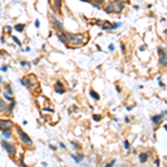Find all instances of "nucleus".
<instances>
[{
	"mask_svg": "<svg viewBox=\"0 0 167 167\" xmlns=\"http://www.w3.org/2000/svg\"><path fill=\"white\" fill-rule=\"evenodd\" d=\"M67 41H69L73 46H80L82 43V35H73V34H66Z\"/></svg>",
	"mask_w": 167,
	"mask_h": 167,
	"instance_id": "1",
	"label": "nucleus"
},
{
	"mask_svg": "<svg viewBox=\"0 0 167 167\" xmlns=\"http://www.w3.org/2000/svg\"><path fill=\"white\" fill-rule=\"evenodd\" d=\"M17 133H18V135H19L20 139H21V142H22V143L29 145V146H30V145H32V142H31L30 137L28 136V135L25 132H22V129H21V128H17Z\"/></svg>",
	"mask_w": 167,
	"mask_h": 167,
	"instance_id": "2",
	"label": "nucleus"
},
{
	"mask_svg": "<svg viewBox=\"0 0 167 167\" xmlns=\"http://www.w3.org/2000/svg\"><path fill=\"white\" fill-rule=\"evenodd\" d=\"M158 54H160V64L162 66H166L167 65V54L163 49H158Z\"/></svg>",
	"mask_w": 167,
	"mask_h": 167,
	"instance_id": "3",
	"label": "nucleus"
},
{
	"mask_svg": "<svg viewBox=\"0 0 167 167\" xmlns=\"http://www.w3.org/2000/svg\"><path fill=\"white\" fill-rule=\"evenodd\" d=\"M1 145H2V147H4V149H6V151L9 153V154H11V155H12V154H15V153H16V148L13 147L12 145L8 144L6 140H1Z\"/></svg>",
	"mask_w": 167,
	"mask_h": 167,
	"instance_id": "4",
	"label": "nucleus"
},
{
	"mask_svg": "<svg viewBox=\"0 0 167 167\" xmlns=\"http://www.w3.org/2000/svg\"><path fill=\"white\" fill-rule=\"evenodd\" d=\"M12 127V123L10 121H0V129H6Z\"/></svg>",
	"mask_w": 167,
	"mask_h": 167,
	"instance_id": "5",
	"label": "nucleus"
},
{
	"mask_svg": "<svg viewBox=\"0 0 167 167\" xmlns=\"http://www.w3.org/2000/svg\"><path fill=\"white\" fill-rule=\"evenodd\" d=\"M51 18H52V20H54L55 25H56V26H57V27H58L59 29H60V30L64 31V26H62V25H61V22H60V21H59V20L57 19V18H56V17H55L54 15L51 16Z\"/></svg>",
	"mask_w": 167,
	"mask_h": 167,
	"instance_id": "6",
	"label": "nucleus"
},
{
	"mask_svg": "<svg viewBox=\"0 0 167 167\" xmlns=\"http://www.w3.org/2000/svg\"><path fill=\"white\" fill-rule=\"evenodd\" d=\"M1 134H2V136L4 137V139H9V137H10V128L2 129V130H1Z\"/></svg>",
	"mask_w": 167,
	"mask_h": 167,
	"instance_id": "7",
	"label": "nucleus"
},
{
	"mask_svg": "<svg viewBox=\"0 0 167 167\" xmlns=\"http://www.w3.org/2000/svg\"><path fill=\"white\" fill-rule=\"evenodd\" d=\"M71 157H73V160H75V162H76V163H80V162H82V158H84V156L82 155H71Z\"/></svg>",
	"mask_w": 167,
	"mask_h": 167,
	"instance_id": "8",
	"label": "nucleus"
},
{
	"mask_svg": "<svg viewBox=\"0 0 167 167\" xmlns=\"http://www.w3.org/2000/svg\"><path fill=\"white\" fill-rule=\"evenodd\" d=\"M162 118H163V115H157V116L153 117L152 121H154V123H156V124H157V123H160V121H162Z\"/></svg>",
	"mask_w": 167,
	"mask_h": 167,
	"instance_id": "9",
	"label": "nucleus"
},
{
	"mask_svg": "<svg viewBox=\"0 0 167 167\" xmlns=\"http://www.w3.org/2000/svg\"><path fill=\"white\" fill-rule=\"evenodd\" d=\"M146 160H147V155H146V154H140L139 155L140 163H146Z\"/></svg>",
	"mask_w": 167,
	"mask_h": 167,
	"instance_id": "10",
	"label": "nucleus"
},
{
	"mask_svg": "<svg viewBox=\"0 0 167 167\" xmlns=\"http://www.w3.org/2000/svg\"><path fill=\"white\" fill-rule=\"evenodd\" d=\"M16 30L18 32H22L23 29H25V25H16Z\"/></svg>",
	"mask_w": 167,
	"mask_h": 167,
	"instance_id": "11",
	"label": "nucleus"
},
{
	"mask_svg": "<svg viewBox=\"0 0 167 167\" xmlns=\"http://www.w3.org/2000/svg\"><path fill=\"white\" fill-rule=\"evenodd\" d=\"M6 108H7V104L4 101L0 100V112H4Z\"/></svg>",
	"mask_w": 167,
	"mask_h": 167,
	"instance_id": "12",
	"label": "nucleus"
},
{
	"mask_svg": "<svg viewBox=\"0 0 167 167\" xmlns=\"http://www.w3.org/2000/svg\"><path fill=\"white\" fill-rule=\"evenodd\" d=\"M89 95L91 96L93 98H95V99H99V95H98L97 93H95L94 90H90L89 91Z\"/></svg>",
	"mask_w": 167,
	"mask_h": 167,
	"instance_id": "13",
	"label": "nucleus"
},
{
	"mask_svg": "<svg viewBox=\"0 0 167 167\" xmlns=\"http://www.w3.org/2000/svg\"><path fill=\"white\" fill-rule=\"evenodd\" d=\"M57 37H58L59 40H60L61 43H67V39L65 38V36H61L60 34H57Z\"/></svg>",
	"mask_w": 167,
	"mask_h": 167,
	"instance_id": "14",
	"label": "nucleus"
},
{
	"mask_svg": "<svg viewBox=\"0 0 167 167\" xmlns=\"http://www.w3.org/2000/svg\"><path fill=\"white\" fill-rule=\"evenodd\" d=\"M50 1H54V4L56 6L57 10L60 9V0H50Z\"/></svg>",
	"mask_w": 167,
	"mask_h": 167,
	"instance_id": "15",
	"label": "nucleus"
},
{
	"mask_svg": "<svg viewBox=\"0 0 167 167\" xmlns=\"http://www.w3.org/2000/svg\"><path fill=\"white\" fill-rule=\"evenodd\" d=\"M123 8H124V4H119L118 6H117V8H115V9H114V11L119 12V11L121 10V9H123Z\"/></svg>",
	"mask_w": 167,
	"mask_h": 167,
	"instance_id": "16",
	"label": "nucleus"
},
{
	"mask_svg": "<svg viewBox=\"0 0 167 167\" xmlns=\"http://www.w3.org/2000/svg\"><path fill=\"white\" fill-rule=\"evenodd\" d=\"M105 10H106V12H108V13H110V12H113V11H114L113 6H112V4H108V6H107V7L105 8Z\"/></svg>",
	"mask_w": 167,
	"mask_h": 167,
	"instance_id": "17",
	"label": "nucleus"
},
{
	"mask_svg": "<svg viewBox=\"0 0 167 167\" xmlns=\"http://www.w3.org/2000/svg\"><path fill=\"white\" fill-rule=\"evenodd\" d=\"M107 25H104L103 26V29H113V25H110V22H106Z\"/></svg>",
	"mask_w": 167,
	"mask_h": 167,
	"instance_id": "18",
	"label": "nucleus"
},
{
	"mask_svg": "<svg viewBox=\"0 0 167 167\" xmlns=\"http://www.w3.org/2000/svg\"><path fill=\"white\" fill-rule=\"evenodd\" d=\"M4 97L6 98V99H8V100H10V101H13V99H12V98L10 97V96H8V94H6V93L4 94Z\"/></svg>",
	"mask_w": 167,
	"mask_h": 167,
	"instance_id": "19",
	"label": "nucleus"
},
{
	"mask_svg": "<svg viewBox=\"0 0 167 167\" xmlns=\"http://www.w3.org/2000/svg\"><path fill=\"white\" fill-rule=\"evenodd\" d=\"M6 89H7V90H8V91H9V93H10V95H12L11 86H10V85H7V86H6Z\"/></svg>",
	"mask_w": 167,
	"mask_h": 167,
	"instance_id": "20",
	"label": "nucleus"
},
{
	"mask_svg": "<svg viewBox=\"0 0 167 167\" xmlns=\"http://www.w3.org/2000/svg\"><path fill=\"white\" fill-rule=\"evenodd\" d=\"M20 65H21V66H27V67H30V64H29V62H26V61H21V62H20Z\"/></svg>",
	"mask_w": 167,
	"mask_h": 167,
	"instance_id": "21",
	"label": "nucleus"
},
{
	"mask_svg": "<svg viewBox=\"0 0 167 167\" xmlns=\"http://www.w3.org/2000/svg\"><path fill=\"white\" fill-rule=\"evenodd\" d=\"M26 85H28V87H30V88H32L34 87V85H32V82L29 80V79H27V82H26Z\"/></svg>",
	"mask_w": 167,
	"mask_h": 167,
	"instance_id": "22",
	"label": "nucleus"
},
{
	"mask_svg": "<svg viewBox=\"0 0 167 167\" xmlns=\"http://www.w3.org/2000/svg\"><path fill=\"white\" fill-rule=\"evenodd\" d=\"M12 39H13V40H15V43H17V45H18V46H21V43H20L19 40H18V39L16 38V37H12Z\"/></svg>",
	"mask_w": 167,
	"mask_h": 167,
	"instance_id": "23",
	"label": "nucleus"
},
{
	"mask_svg": "<svg viewBox=\"0 0 167 167\" xmlns=\"http://www.w3.org/2000/svg\"><path fill=\"white\" fill-rule=\"evenodd\" d=\"M124 145H125V148H126V149H129V143L127 142V140L124 143Z\"/></svg>",
	"mask_w": 167,
	"mask_h": 167,
	"instance_id": "24",
	"label": "nucleus"
},
{
	"mask_svg": "<svg viewBox=\"0 0 167 167\" xmlns=\"http://www.w3.org/2000/svg\"><path fill=\"white\" fill-rule=\"evenodd\" d=\"M94 119H95L96 121H100V116H97V115H94Z\"/></svg>",
	"mask_w": 167,
	"mask_h": 167,
	"instance_id": "25",
	"label": "nucleus"
},
{
	"mask_svg": "<svg viewBox=\"0 0 167 167\" xmlns=\"http://www.w3.org/2000/svg\"><path fill=\"white\" fill-rule=\"evenodd\" d=\"M71 145H74V146H75V149H79V145H78L77 143H74V142H73V143H71Z\"/></svg>",
	"mask_w": 167,
	"mask_h": 167,
	"instance_id": "26",
	"label": "nucleus"
},
{
	"mask_svg": "<svg viewBox=\"0 0 167 167\" xmlns=\"http://www.w3.org/2000/svg\"><path fill=\"white\" fill-rule=\"evenodd\" d=\"M56 93H58V94H64V93H65V90H64V89H56Z\"/></svg>",
	"mask_w": 167,
	"mask_h": 167,
	"instance_id": "27",
	"label": "nucleus"
},
{
	"mask_svg": "<svg viewBox=\"0 0 167 167\" xmlns=\"http://www.w3.org/2000/svg\"><path fill=\"white\" fill-rule=\"evenodd\" d=\"M35 26H36V27H37V28L39 27V20H38V19H36V21H35Z\"/></svg>",
	"mask_w": 167,
	"mask_h": 167,
	"instance_id": "28",
	"label": "nucleus"
},
{
	"mask_svg": "<svg viewBox=\"0 0 167 167\" xmlns=\"http://www.w3.org/2000/svg\"><path fill=\"white\" fill-rule=\"evenodd\" d=\"M7 68H8L7 66H4V67H1V68H0V70H2V71H7Z\"/></svg>",
	"mask_w": 167,
	"mask_h": 167,
	"instance_id": "29",
	"label": "nucleus"
},
{
	"mask_svg": "<svg viewBox=\"0 0 167 167\" xmlns=\"http://www.w3.org/2000/svg\"><path fill=\"white\" fill-rule=\"evenodd\" d=\"M56 85L58 86V87H61V88H62V86H64L60 82H56Z\"/></svg>",
	"mask_w": 167,
	"mask_h": 167,
	"instance_id": "30",
	"label": "nucleus"
},
{
	"mask_svg": "<svg viewBox=\"0 0 167 167\" xmlns=\"http://www.w3.org/2000/svg\"><path fill=\"white\" fill-rule=\"evenodd\" d=\"M49 147H50L51 151H56V149H57V148L55 147V146H52V145H49Z\"/></svg>",
	"mask_w": 167,
	"mask_h": 167,
	"instance_id": "31",
	"label": "nucleus"
},
{
	"mask_svg": "<svg viewBox=\"0 0 167 167\" xmlns=\"http://www.w3.org/2000/svg\"><path fill=\"white\" fill-rule=\"evenodd\" d=\"M94 7H95V8H98V9H99V4H96V2H94Z\"/></svg>",
	"mask_w": 167,
	"mask_h": 167,
	"instance_id": "32",
	"label": "nucleus"
},
{
	"mask_svg": "<svg viewBox=\"0 0 167 167\" xmlns=\"http://www.w3.org/2000/svg\"><path fill=\"white\" fill-rule=\"evenodd\" d=\"M59 145H60V147H61V148H64V149H65V148H66V146H65V144H62V143H60V144H59Z\"/></svg>",
	"mask_w": 167,
	"mask_h": 167,
	"instance_id": "33",
	"label": "nucleus"
},
{
	"mask_svg": "<svg viewBox=\"0 0 167 167\" xmlns=\"http://www.w3.org/2000/svg\"><path fill=\"white\" fill-rule=\"evenodd\" d=\"M115 162H116V160H113V162H112V163H110V164H107V166L110 167V166H112V165H114V163H115Z\"/></svg>",
	"mask_w": 167,
	"mask_h": 167,
	"instance_id": "34",
	"label": "nucleus"
},
{
	"mask_svg": "<svg viewBox=\"0 0 167 167\" xmlns=\"http://www.w3.org/2000/svg\"><path fill=\"white\" fill-rule=\"evenodd\" d=\"M109 49H110V50H114V45H110V46H109Z\"/></svg>",
	"mask_w": 167,
	"mask_h": 167,
	"instance_id": "35",
	"label": "nucleus"
},
{
	"mask_svg": "<svg viewBox=\"0 0 167 167\" xmlns=\"http://www.w3.org/2000/svg\"><path fill=\"white\" fill-rule=\"evenodd\" d=\"M6 29H7V30H11V27H10V26H7V27H6Z\"/></svg>",
	"mask_w": 167,
	"mask_h": 167,
	"instance_id": "36",
	"label": "nucleus"
},
{
	"mask_svg": "<svg viewBox=\"0 0 167 167\" xmlns=\"http://www.w3.org/2000/svg\"><path fill=\"white\" fill-rule=\"evenodd\" d=\"M121 49H123V52H125V47H124V45H121Z\"/></svg>",
	"mask_w": 167,
	"mask_h": 167,
	"instance_id": "37",
	"label": "nucleus"
},
{
	"mask_svg": "<svg viewBox=\"0 0 167 167\" xmlns=\"http://www.w3.org/2000/svg\"><path fill=\"white\" fill-rule=\"evenodd\" d=\"M80 1H85V2H90L91 0H80Z\"/></svg>",
	"mask_w": 167,
	"mask_h": 167,
	"instance_id": "38",
	"label": "nucleus"
},
{
	"mask_svg": "<svg viewBox=\"0 0 167 167\" xmlns=\"http://www.w3.org/2000/svg\"><path fill=\"white\" fill-rule=\"evenodd\" d=\"M165 129H167V125H165Z\"/></svg>",
	"mask_w": 167,
	"mask_h": 167,
	"instance_id": "39",
	"label": "nucleus"
},
{
	"mask_svg": "<svg viewBox=\"0 0 167 167\" xmlns=\"http://www.w3.org/2000/svg\"><path fill=\"white\" fill-rule=\"evenodd\" d=\"M112 1H118V0H112Z\"/></svg>",
	"mask_w": 167,
	"mask_h": 167,
	"instance_id": "40",
	"label": "nucleus"
}]
</instances>
